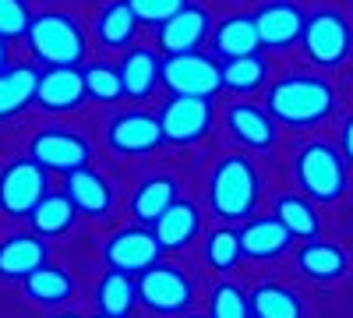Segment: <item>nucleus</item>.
<instances>
[{
  "instance_id": "obj_21",
  "label": "nucleus",
  "mask_w": 353,
  "mask_h": 318,
  "mask_svg": "<svg viewBox=\"0 0 353 318\" xmlns=\"http://www.w3.org/2000/svg\"><path fill=\"white\" fill-rule=\"evenodd\" d=\"M46 262V244L39 234H14L0 244V279H25Z\"/></svg>"
},
{
  "instance_id": "obj_35",
  "label": "nucleus",
  "mask_w": 353,
  "mask_h": 318,
  "mask_svg": "<svg viewBox=\"0 0 353 318\" xmlns=\"http://www.w3.org/2000/svg\"><path fill=\"white\" fill-rule=\"evenodd\" d=\"M209 318H251V304L241 286L219 283L209 297Z\"/></svg>"
},
{
  "instance_id": "obj_23",
  "label": "nucleus",
  "mask_w": 353,
  "mask_h": 318,
  "mask_svg": "<svg viewBox=\"0 0 353 318\" xmlns=\"http://www.w3.org/2000/svg\"><path fill=\"white\" fill-rule=\"evenodd\" d=\"M36 89H39V71L36 68L18 64V68L0 71V121L21 113L28 103H36Z\"/></svg>"
},
{
  "instance_id": "obj_27",
  "label": "nucleus",
  "mask_w": 353,
  "mask_h": 318,
  "mask_svg": "<svg viewBox=\"0 0 353 318\" xmlns=\"http://www.w3.org/2000/svg\"><path fill=\"white\" fill-rule=\"evenodd\" d=\"M297 266L307 279H339L346 272V251H339L336 244H325V241H314V244H304L301 255H297Z\"/></svg>"
},
{
  "instance_id": "obj_9",
  "label": "nucleus",
  "mask_w": 353,
  "mask_h": 318,
  "mask_svg": "<svg viewBox=\"0 0 353 318\" xmlns=\"http://www.w3.org/2000/svg\"><path fill=\"white\" fill-rule=\"evenodd\" d=\"M159 128H163V141L191 146V141L209 135V128H212V103L201 99V96H173L159 110Z\"/></svg>"
},
{
  "instance_id": "obj_11",
  "label": "nucleus",
  "mask_w": 353,
  "mask_h": 318,
  "mask_svg": "<svg viewBox=\"0 0 353 318\" xmlns=\"http://www.w3.org/2000/svg\"><path fill=\"white\" fill-rule=\"evenodd\" d=\"M106 146L121 156H145L163 146V128L159 117L141 110H128L117 113V117L106 124Z\"/></svg>"
},
{
  "instance_id": "obj_34",
  "label": "nucleus",
  "mask_w": 353,
  "mask_h": 318,
  "mask_svg": "<svg viewBox=\"0 0 353 318\" xmlns=\"http://www.w3.org/2000/svg\"><path fill=\"white\" fill-rule=\"evenodd\" d=\"M81 78H85V96H92L99 103H110V99L124 96L121 71H117L113 64H88V68H81Z\"/></svg>"
},
{
  "instance_id": "obj_18",
  "label": "nucleus",
  "mask_w": 353,
  "mask_h": 318,
  "mask_svg": "<svg viewBox=\"0 0 353 318\" xmlns=\"http://www.w3.org/2000/svg\"><path fill=\"white\" fill-rule=\"evenodd\" d=\"M121 85H124V96L131 99H149L156 92V85L163 81L159 71H163V61L152 53V50H145V46H134L124 53V61H121Z\"/></svg>"
},
{
  "instance_id": "obj_28",
  "label": "nucleus",
  "mask_w": 353,
  "mask_h": 318,
  "mask_svg": "<svg viewBox=\"0 0 353 318\" xmlns=\"http://www.w3.org/2000/svg\"><path fill=\"white\" fill-rule=\"evenodd\" d=\"M134 28H138V18L128 8V0H113V4H106L96 18V36L110 50H124L134 39Z\"/></svg>"
},
{
  "instance_id": "obj_25",
  "label": "nucleus",
  "mask_w": 353,
  "mask_h": 318,
  "mask_svg": "<svg viewBox=\"0 0 353 318\" xmlns=\"http://www.w3.org/2000/svg\"><path fill=\"white\" fill-rule=\"evenodd\" d=\"M25 294L39 301V304H68L74 297V279L71 272H64L61 266H39L36 272H28L25 276Z\"/></svg>"
},
{
  "instance_id": "obj_6",
  "label": "nucleus",
  "mask_w": 353,
  "mask_h": 318,
  "mask_svg": "<svg viewBox=\"0 0 353 318\" xmlns=\"http://www.w3.org/2000/svg\"><path fill=\"white\" fill-rule=\"evenodd\" d=\"M134 290H138L141 304L149 308V311H156V315H181L194 301L191 279L176 266H163V262H156V266H149L145 272H138Z\"/></svg>"
},
{
  "instance_id": "obj_12",
  "label": "nucleus",
  "mask_w": 353,
  "mask_h": 318,
  "mask_svg": "<svg viewBox=\"0 0 353 318\" xmlns=\"http://www.w3.org/2000/svg\"><path fill=\"white\" fill-rule=\"evenodd\" d=\"M159 241L152 230H145V226H128L121 230V234H113L106 241V262L110 269L117 272H128V276H138L145 272L149 266H156V258H159Z\"/></svg>"
},
{
  "instance_id": "obj_8",
  "label": "nucleus",
  "mask_w": 353,
  "mask_h": 318,
  "mask_svg": "<svg viewBox=\"0 0 353 318\" xmlns=\"http://www.w3.org/2000/svg\"><path fill=\"white\" fill-rule=\"evenodd\" d=\"M46 195V170L36 159H14L0 173V209L8 216H32Z\"/></svg>"
},
{
  "instance_id": "obj_33",
  "label": "nucleus",
  "mask_w": 353,
  "mask_h": 318,
  "mask_svg": "<svg viewBox=\"0 0 353 318\" xmlns=\"http://www.w3.org/2000/svg\"><path fill=\"white\" fill-rule=\"evenodd\" d=\"M241 234L237 230H216V234H209V241H205V262H209L216 272H230L233 266L241 262Z\"/></svg>"
},
{
  "instance_id": "obj_38",
  "label": "nucleus",
  "mask_w": 353,
  "mask_h": 318,
  "mask_svg": "<svg viewBox=\"0 0 353 318\" xmlns=\"http://www.w3.org/2000/svg\"><path fill=\"white\" fill-rule=\"evenodd\" d=\"M343 159L353 163V117H346L343 124Z\"/></svg>"
},
{
  "instance_id": "obj_16",
  "label": "nucleus",
  "mask_w": 353,
  "mask_h": 318,
  "mask_svg": "<svg viewBox=\"0 0 353 318\" xmlns=\"http://www.w3.org/2000/svg\"><path fill=\"white\" fill-rule=\"evenodd\" d=\"M293 234L276 219V216H265V219H251L241 230V255L254 258V262H269V258H279L290 251Z\"/></svg>"
},
{
  "instance_id": "obj_31",
  "label": "nucleus",
  "mask_w": 353,
  "mask_h": 318,
  "mask_svg": "<svg viewBox=\"0 0 353 318\" xmlns=\"http://www.w3.org/2000/svg\"><path fill=\"white\" fill-rule=\"evenodd\" d=\"M269 78V64L258 53L237 57V61H223V89L230 92H254Z\"/></svg>"
},
{
  "instance_id": "obj_10",
  "label": "nucleus",
  "mask_w": 353,
  "mask_h": 318,
  "mask_svg": "<svg viewBox=\"0 0 353 318\" xmlns=\"http://www.w3.org/2000/svg\"><path fill=\"white\" fill-rule=\"evenodd\" d=\"M28 152H32V159L43 166V170H57V173H74L81 166H88V159H92V149H88V141L71 135L68 128H43L32 146H28Z\"/></svg>"
},
{
  "instance_id": "obj_19",
  "label": "nucleus",
  "mask_w": 353,
  "mask_h": 318,
  "mask_svg": "<svg viewBox=\"0 0 353 318\" xmlns=\"http://www.w3.org/2000/svg\"><path fill=\"white\" fill-rule=\"evenodd\" d=\"M201 230V216L191 201H173V206L152 223V234L159 241L163 251H181L188 248Z\"/></svg>"
},
{
  "instance_id": "obj_32",
  "label": "nucleus",
  "mask_w": 353,
  "mask_h": 318,
  "mask_svg": "<svg viewBox=\"0 0 353 318\" xmlns=\"http://www.w3.org/2000/svg\"><path fill=\"white\" fill-rule=\"evenodd\" d=\"M276 219L290 230L293 237H314L318 234V216L314 206L301 195H279L276 198Z\"/></svg>"
},
{
  "instance_id": "obj_2",
  "label": "nucleus",
  "mask_w": 353,
  "mask_h": 318,
  "mask_svg": "<svg viewBox=\"0 0 353 318\" xmlns=\"http://www.w3.org/2000/svg\"><path fill=\"white\" fill-rule=\"evenodd\" d=\"M258 206V170L248 156H226L209 177V209L223 223L244 219Z\"/></svg>"
},
{
  "instance_id": "obj_22",
  "label": "nucleus",
  "mask_w": 353,
  "mask_h": 318,
  "mask_svg": "<svg viewBox=\"0 0 353 318\" xmlns=\"http://www.w3.org/2000/svg\"><path fill=\"white\" fill-rule=\"evenodd\" d=\"M64 188H68L71 206H74L78 212H85V216H106L110 206H113V191H110V184L99 177L96 170H88V166L68 173V184H64Z\"/></svg>"
},
{
  "instance_id": "obj_30",
  "label": "nucleus",
  "mask_w": 353,
  "mask_h": 318,
  "mask_svg": "<svg viewBox=\"0 0 353 318\" xmlns=\"http://www.w3.org/2000/svg\"><path fill=\"white\" fill-rule=\"evenodd\" d=\"M138 290H134V279L128 272H117L110 269L103 276V283L96 286V304H99V315H113V318H124L134 304Z\"/></svg>"
},
{
  "instance_id": "obj_39",
  "label": "nucleus",
  "mask_w": 353,
  "mask_h": 318,
  "mask_svg": "<svg viewBox=\"0 0 353 318\" xmlns=\"http://www.w3.org/2000/svg\"><path fill=\"white\" fill-rule=\"evenodd\" d=\"M4 64H8V46H4V39H0V71H4Z\"/></svg>"
},
{
  "instance_id": "obj_40",
  "label": "nucleus",
  "mask_w": 353,
  "mask_h": 318,
  "mask_svg": "<svg viewBox=\"0 0 353 318\" xmlns=\"http://www.w3.org/2000/svg\"><path fill=\"white\" fill-rule=\"evenodd\" d=\"M57 318H81V315H71V311H68V315H57Z\"/></svg>"
},
{
  "instance_id": "obj_42",
  "label": "nucleus",
  "mask_w": 353,
  "mask_h": 318,
  "mask_svg": "<svg viewBox=\"0 0 353 318\" xmlns=\"http://www.w3.org/2000/svg\"><path fill=\"white\" fill-rule=\"evenodd\" d=\"M191 318H201V315H191Z\"/></svg>"
},
{
  "instance_id": "obj_29",
  "label": "nucleus",
  "mask_w": 353,
  "mask_h": 318,
  "mask_svg": "<svg viewBox=\"0 0 353 318\" xmlns=\"http://www.w3.org/2000/svg\"><path fill=\"white\" fill-rule=\"evenodd\" d=\"M78 219V209L71 206L68 195H46L39 206L32 209V226L39 237H61L74 226Z\"/></svg>"
},
{
  "instance_id": "obj_1",
  "label": "nucleus",
  "mask_w": 353,
  "mask_h": 318,
  "mask_svg": "<svg viewBox=\"0 0 353 318\" xmlns=\"http://www.w3.org/2000/svg\"><path fill=\"white\" fill-rule=\"evenodd\" d=\"M332 106H336V89L318 74L279 78L269 89V99H265L269 117L290 128H311L318 121H325Z\"/></svg>"
},
{
  "instance_id": "obj_41",
  "label": "nucleus",
  "mask_w": 353,
  "mask_h": 318,
  "mask_svg": "<svg viewBox=\"0 0 353 318\" xmlns=\"http://www.w3.org/2000/svg\"><path fill=\"white\" fill-rule=\"evenodd\" d=\"M96 318H113V315H96Z\"/></svg>"
},
{
  "instance_id": "obj_3",
  "label": "nucleus",
  "mask_w": 353,
  "mask_h": 318,
  "mask_svg": "<svg viewBox=\"0 0 353 318\" xmlns=\"http://www.w3.org/2000/svg\"><path fill=\"white\" fill-rule=\"evenodd\" d=\"M25 36H28V46H32L36 61H43L50 68H74L85 57V32L78 28L74 18H68L61 11L36 14Z\"/></svg>"
},
{
  "instance_id": "obj_14",
  "label": "nucleus",
  "mask_w": 353,
  "mask_h": 318,
  "mask_svg": "<svg viewBox=\"0 0 353 318\" xmlns=\"http://www.w3.org/2000/svg\"><path fill=\"white\" fill-rule=\"evenodd\" d=\"M251 18H254V28H258L261 46L283 50V46H290L293 39H301L307 14L293 4V0H269V4H261Z\"/></svg>"
},
{
  "instance_id": "obj_24",
  "label": "nucleus",
  "mask_w": 353,
  "mask_h": 318,
  "mask_svg": "<svg viewBox=\"0 0 353 318\" xmlns=\"http://www.w3.org/2000/svg\"><path fill=\"white\" fill-rule=\"evenodd\" d=\"M176 201V181L173 177H149L141 181L134 198H131V216L145 226V223H156L170 206Z\"/></svg>"
},
{
  "instance_id": "obj_36",
  "label": "nucleus",
  "mask_w": 353,
  "mask_h": 318,
  "mask_svg": "<svg viewBox=\"0 0 353 318\" xmlns=\"http://www.w3.org/2000/svg\"><path fill=\"white\" fill-rule=\"evenodd\" d=\"M188 0H128V8L134 11L138 25H163L166 18H173Z\"/></svg>"
},
{
  "instance_id": "obj_13",
  "label": "nucleus",
  "mask_w": 353,
  "mask_h": 318,
  "mask_svg": "<svg viewBox=\"0 0 353 318\" xmlns=\"http://www.w3.org/2000/svg\"><path fill=\"white\" fill-rule=\"evenodd\" d=\"M209 32H212L209 11L198 8V4H184L173 18H166L159 25L156 39H159V50L166 57H176V53H194L205 43V36H209Z\"/></svg>"
},
{
  "instance_id": "obj_4",
  "label": "nucleus",
  "mask_w": 353,
  "mask_h": 318,
  "mask_svg": "<svg viewBox=\"0 0 353 318\" xmlns=\"http://www.w3.org/2000/svg\"><path fill=\"white\" fill-rule=\"evenodd\" d=\"M297 184L314 201H336L346 191V159L325 146V141H311L297 152Z\"/></svg>"
},
{
  "instance_id": "obj_5",
  "label": "nucleus",
  "mask_w": 353,
  "mask_h": 318,
  "mask_svg": "<svg viewBox=\"0 0 353 318\" xmlns=\"http://www.w3.org/2000/svg\"><path fill=\"white\" fill-rule=\"evenodd\" d=\"M163 85L173 96H201V99H212L223 89V64L212 61L205 53H176L163 61L159 71Z\"/></svg>"
},
{
  "instance_id": "obj_15",
  "label": "nucleus",
  "mask_w": 353,
  "mask_h": 318,
  "mask_svg": "<svg viewBox=\"0 0 353 318\" xmlns=\"http://www.w3.org/2000/svg\"><path fill=\"white\" fill-rule=\"evenodd\" d=\"M226 124H230V135L254 152L276 146V121L269 117V110H258L254 103H233L226 110Z\"/></svg>"
},
{
  "instance_id": "obj_37",
  "label": "nucleus",
  "mask_w": 353,
  "mask_h": 318,
  "mask_svg": "<svg viewBox=\"0 0 353 318\" xmlns=\"http://www.w3.org/2000/svg\"><path fill=\"white\" fill-rule=\"evenodd\" d=\"M32 14L21 0H0V39H18L28 32Z\"/></svg>"
},
{
  "instance_id": "obj_17",
  "label": "nucleus",
  "mask_w": 353,
  "mask_h": 318,
  "mask_svg": "<svg viewBox=\"0 0 353 318\" xmlns=\"http://www.w3.org/2000/svg\"><path fill=\"white\" fill-rule=\"evenodd\" d=\"M212 50H216L219 61H237V57L258 53V50H261V39H258L254 18H251V14L223 18V21L212 28Z\"/></svg>"
},
{
  "instance_id": "obj_7",
  "label": "nucleus",
  "mask_w": 353,
  "mask_h": 318,
  "mask_svg": "<svg viewBox=\"0 0 353 318\" xmlns=\"http://www.w3.org/2000/svg\"><path fill=\"white\" fill-rule=\"evenodd\" d=\"M304 53L321 68H336L350 57L353 46V28L339 11H314L304 18V32H301Z\"/></svg>"
},
{
  "instance_id": "obj_20",
  "label": "nucleus",
  "mask_w": 353,
  "mask_h": 318,
  "mask_svg": "<svg viewBox=\"0 0 353 318\" xmlns=\"http://www.w3.org/2000/svg\"><path fill=\"white\" fill-rule=\"evenodd\" d=\"M85 96V78L81 68H50L46 74H39V89H36V103L46 110H74Z\"/></svg>"
},
{
  "instance_id": "obj_26",
  "label": "nucleus",
  "mask_w": 353,
  "mask_h": 318,
  "mask_svg": "<svg viewBox=\"0 0 353 318\" xmlns=\"http://www.w3.org/2000/svg\"><path fill=\"white\" fill-rule=\"evenodd\" d=\"M251 318H304L301 297L283 283H261L254 286V294L248 297Z\"/></svg>"
}]
</instances>
